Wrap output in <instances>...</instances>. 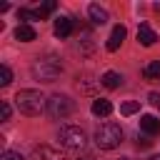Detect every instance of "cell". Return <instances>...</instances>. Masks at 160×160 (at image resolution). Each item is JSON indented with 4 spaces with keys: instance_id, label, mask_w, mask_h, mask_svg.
<instances>
[{
    "instance_id": "cell-4",
    "label": "cell",
    "mask_w": 160,
    "mask_h": 160,
    "mask_svg": "<svg viewBox=\"0 0 160 160\" xmlns=\"http://www.w3.org/2000/svg\"><path fill=\"white\" fill-rule=\"evenodd\" d=\"M122 142V128L118 122H102L95 130V145L100 150H112Z\"/></svg>"
},
{
    "instance_id": "cell-22",
    "label": "cell",
    "mask_w": 160,
    "mask_h": 160,
    "mask_svg": "<svg viewBox=\"0 0 160 160\" xmlns=\"http://www.w3.org/2000/svg\"><path fill=\"white\" fill-rule=\"evenodd\" d=\"M78 160H95L92 155H82V158H78Z\"/></svg>"
},
{
    "instance_id": "cell-18",
    "label": "cell",
    "mask_w": 160,
    "mask_h": 160,
    "mask_svg": "<svg viewBox=\"0 0 160 160\" xmlns=\"http://www.w3.org/2000/svg\"><path fill=\"white\" fill-rule=\"evenodd\" d=\"M12 82V70L8 68V65H0V85L5 88V85H10Z\"/></svg>"
},
{
    "instance_id": "cell-13",
    "label": "cell",
    "mask_w": 160,
    "mask_h": 160,
    "mask_svg": "<svg viewBox=\"0 0 160 160\" xmlns=\"http://www.w3.org/2000/svg\"><path fill=\"white\" fill-rule=\"evenodd\" d=\"M110 112H112V102H110V100H105V98L92 100V115H98V118H108Z\"/></svg>"
},
{
    "instance_id": "cell-14",
    "label": "cell",
    "mask_w": 160,
    "mask_h": 160,
    "mask_svg": "<svg viewBox=\"0 0 160 160\" xmlns=\"http://www.w3.org/2000/svg\"><path fill=\"white\" fill-rule=\"evenodd\" d=\"M88 15H90V20H92L95 25H105V22H108V10L100 8V5H95V2L88 8Z\"/></svg>"
},
{
    "instance_id": "cell-5",
    "label": "cell",
    "mask_w": 160,
    "mask_h": 160,
    "mask_svg": "<svg viewBox=\"0 0 160 160\" xmlns=\"http://www.w3.org/2000/svg\"><path fill=\"white\" fill-rule=\"evenodd\" d=\"M72 110H75V102H72L68 95L55 92V95L48 98V115H50V118H55V120L60 118V120H62V118H68Z\"/></svg>"
},
{
    "instance_id": "cell-21",
    "label": "cell",
    "mask_w": 160,
    "mask_h": 160,
    "mask_svg": "<svg viewBox=\"0 0 160 160\" xmlns=\"http://www.w3.org/2000/svg\"><path fill=\"white\" fill-rule=\"evenodd\" d=\"M148 145H150V140H148V138H142V140H138V148H148Z\"/></svg>"
},
{
    "instance_id": "cell-23",
    "label": "cell",
    "mask_w": 160,
    "mask_h": 160,
    "mask_svg": "<svg viewBox=\"0 0 160 160\" xmlns=\"http://www.w3.org/2000/svg\"><path fill=\"white\" fill-rule=\"evenodd\" d=\"M148 160H160V155H152V158H148Z\"/></svg>"
},
{
    "instance_id": "cell-25",
    "label": "cell",
    "mask_w": 160,
    "mask_h": 160,
    "mask_svg": "<svg viewBox=\"0 0 160 160\" xmlns=\"http://www.w3.org/2000/svg\"><path fill=\"white\" fill-rule=\"evenodd\" d=\"M158 108H160V105H158Z\"/></svg>"
},
{
    "instance_id": "cell-10",
    "label": "cell",
    "mask_w": 160,
    "mask_h": 160,
    "mask_svg": "<svg viewBox=\"0 0 160 160\" xmlns=\"http://www.w3.org/2000/svg\"><path fill=\"white\" fill-rule=\"evenodd\" d=\"M140 130H142L145 135H158V132H160V120H158L155 115H142V118H140Z\"/></svg>"
},
{
    "instance_id": "cell-12",
    "label": "cell",
    "mask_w": 160,
    "mask_h": 160,
    "mask_svg": "<svg viewBox=\"0 0 160 160\" xmlns=\"http://www.w3.org/2000/svg\"><path fill=\"white\" fill-rule=\"evenodd\" d=\"M100 82H102V88L115 90V88H120V85H122V75H120V72H115V70H108V72L100 78Z\"/></svg>"
},
{
    "instance_id": "cell-19",
    "label": "cell",
    "mask_w": 160,
    "mask_h": 160,
    "mask_svg": "<svg viewBox=\"0 0 160 160\" xmlns=\"http://www.w3.org/2000/svg\"><path fill=\"white\" fill-rule=\"evenodd\" d=\"M0 160H25L20 152H15V150H5L2 155H0Z\"/></svg>"
},
{
    "instance_id": "cell-8",
    "label": "cell",
    "mask_w": 160,
    "mask_h": 160,
    "mask_svg": "<svg viewBox=\"0 0 160 160\" xmlns=\"http://www.w3.org/2000/svg\"><path fill=\"white\" fill-rule=\"evenodd\" d=\"M155 40H158L155 30H152L148 22H142V25L138 28V42H140V45H145V48H150V45H155Z\"/></svg>"
},
{
    "instance_id": "cell-16",
    "label": "cell",
    "mask_w": 160,
    "mask_h": 160,
    "mask_svg": "<svg viewBox=\"0 0 160 160\" xmlns=\"http://www.w3.org/2000/svg\"><path fill=\"white\" fill-rule=\"evenodd\" d=\"M18 18H20V20H28V22H32V20H40L38 10H32V8H20V10H18Z\"/></svg>"
},
{
    "instance_id": "cell-2",
    "label": "cell",
    "mask_w": 160,
    "mask_h": 160,
    "mask_svg": "<svg viewBox=\"0 0 160 160\" xmlns=\"http://www.w3.org/2000/svg\"><path fill=\"white\" fill-rule=\"evenodd\" d=\"M60 72H62V62H60V58H55V55L38 58V60L32 62V78L40 80V82H52Z\"/></svg>"
},
{
    "instance_id": "cell-7",
    "label": "cell",
    "mask_w": 160,
    "mask_h": 160,
    "mask_svg": "<svg viewBox=\"0 0 160 160\" xmlns=\"http://www.w3.org/2000/svg\"><path fill=\"white\" fill-rule=\"evenodd\" d=\"M30 160H60V152L50 145H38L30 155Z\"/></svg>"
},
{
    "instance_id": "cell-17",
    "label": "cell",
    "mask_w": 160,
    "mask_h": 160,
    "mask_svg": "<svg viewBox=\"0 0 160 160\" xmlns=\"http://www.w3.org/2000/svg\"><path fill=\"white\" fill-rule=\"evenodd\" d=\"M138 110H140V102H138V100H128V102L120 105V112H122V115H135Z\"/></svg>"
},
{
    "instance_id": "cell-1",
    "label": "cell",
    "mask_w": 160,
    "mask_h": 160,
    "mask_svg": "<svg viewBox=\"0 0 160 160\" xmlns=\"http://www.w3.org/2000/svg\"><path fill=\"white\" fill-rule=\"evenodd\" d=\"M15 105H18V110L22 112V115H30V118H35V115H40L42 110H48V100H45V95L40 92V90H20L18 95H15Z\"/></svg>"
},
{
    "instance_id": "cell-20",
    "label": "cell",
    "mask_w": 160,
    "mask_h": 160,
    "mask_svg": "<svg viewBox=\"0 0 160 160\" xmlns=\"http://www.w3.org/2000/svg\"><path fill=\"white\" fill-rule=\"evenodd\" d=\"M0 118L2 120H10V102H5V100L0 102Z\"/></svg>"
},
{
    "instance_id": "cell-11",
    "label": "cell",
    "mask_w": 160,
    "mask_h": 160,
    "mask_svg": "<svg viewBox=\"0 0 160 160\" xmlns=\"http://www.w3.org/2000/svg\"><path fill=\"white\" fill-rule=\"evenodd\" d=\"M38 35H35V28L32 25H28V22H20L18 28H15V40H20V42H32Z\"/></svg>"
},
{
    "instance_id": "cell-15",
    "label": "cell",
    "mask_w": 160,
    "mask_h": 160,
    "mask_svg": "<svg viewBox=\"0 0 160 160\" xmlns=\"http://www.w3.org/2000/svg\"><path fill=\"white\" fill-rule=\"evenodd\" d=\"M142 78L145 80H160V60H152L142 68Z\"/></svg>"
},
{
    "instance_id": "cell-3",
    "label": "cell",
    "mask_w": 160,
    "mask_h": 160,
    "mask_svg": "<svg viewBox=\"0 0 160 160\" xmlns=\"http://www.w3.org/2000/svg\"><path fill=\"white\" fill-rule=\"evenodd\" d=\"M58 142H60V148L68 150V152H80V150H85L88 138H85V130H82V128H78V125H65V128H60V132H58Z\"/></svg>"
},
{
    "instance_id": "cell-6",
    "label": "cell",
    "mask_w": 160,
    "mask_h": 160,
    "mask_svg": "<svg viewBox=\"0 0 160 160\" xmlns=\"http://www.w3.org/2000/svg\"><path fill=\"white\" fill-rule=\"evenodd\" d=\"M125 35H128L125 25H115V28H112V32H110V38H108V50H110V52H115V50L122 45Z\"/></svg>"
},
{
    "instance_id": "cell-9",
    "label": "cell",
    "mask_w": 160,
    "mask_h": 160,
    "mask_svg": "<svg viewBox=\"0 0 160 160\" xmlns=\"http://www.w3.org/2000/svg\"><path fill=\"white\" fill-rule=\"evenodd\" d=\"M72 30H75L72 18H58V20H55V35H58V38H70Z\"/></svg>"
},
{
    "instance_id": "cell-24",
    "label": "cell",
    "mask_w": 160,
    "mask_h": 160,
    "mask_svg": "<svg viewBox=\"0 0 160 160\" xmlns=\"http://www.w3.org/2000/svg\"><path fill=\"white\" fill-rule=\"evenodd\" d=\"M120 160H132V158H120Z\"/></svg>"
}]
</instances>
